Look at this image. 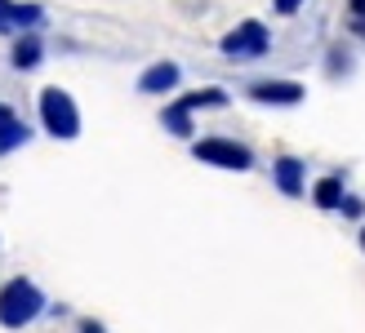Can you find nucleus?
Wrapping results in <instances>:
<instances>
[{
    "instance_id": "nucleus-9",
    "label": "nucleus",
    "mask_w": 365,
    "mask_h": 333,
    "mask_svg": "<svg viewBox=\"0 0 365 333\" xmlns=\"http://www.w3.org/2000/svg\"><path fill=\"white\" fill-rule=\"evenodd\" d=\"M178 85V67L174 63H156L138 76V94H170V89Z\"/></svg>"
},
{
    "instance_id": "nucleus-4",
    "label": "nucleus",
    "mask_w": 365,
    "mask_h": 333,
    "mask_svg": "<svg viewBox=\"0 0 365 333\" xmlns=\"http://www.w3.org/2000/svg\"><path fill=\"white\" fill-rule=\"evenodd\" d=\"M267 45H272V31L263 27V23H236V31H227L223 41H218V49L227 53L232 63H254V58H263L267 53Z\"/></svg>"
},
{
    "instance_id": "nucleus-15",
    "label": "nucleus",
    "mask_w": 365,
    "mask_h": 333,
    "mask_svg": "<svg viewBox=\"0 0 365 333\" xmlns=\"http://www.w3.org/2000/svg\"><path fill=\"white\" fill-rule=\"evenodd\" d=\"M348 9H352L356 18H365V0H348Z\"/></svg>"
},
{
    "instance_id": "nucleus-8",
    "label": "nucleus",
    "mask_w": 365,
    "mask_h": 333,
    "mask_svg": "<svg viewBox=\"0 0 365 333\" xmlns=\"http://www.w3.org/2000/svg\"><path fill=\"white\" fill-rule=\"evenodd\" d=\"M27 138H31V129H27L23 120H18V116H14V111H9L5 102H0V156L18 152V147H23Z\"/></svg>"
},
{
    "instance_id": "nucleus-12",
    "label": "nucleus",
    "mask_w": 365,
    "mask_h": 333,
    "mask_svg": "<svg viewBox=\"0 0 365 333\" xmlns=\"http://www.w3.org/2000/svg\"><path fill=\"white\" fill-rule=\"evenodd\" d=\"M312 200H317V209H339V205H343V178H339V174L321 178L317 191H312Z\"/></svg>"
},
{
    "instance_id": "nucleus-3",
    "label": "nucleus",
    "mask_w": 365,
    "mask_h": 333,
    "mask_svg": "<svg viewBox=\"0 0 365 333\" xmlns=\"http://www.w3.org/2000/svg\"><path fill=\"white\" fill-rule=\"evenodd\" d=\"M41 125L49 129L53 138H63V142H71L81 134V111H76V102H71V94L67 89H45L41 94Z\"/></svg>"
},
{
    "instance_id": "nucleus-1",
    "label": "nucleus",
    "mask_w": 365,
    "mask_h": 333,
    "mask_svg": "<svg viewBox=\"0 0 365 333\" xmlns=\"http://www.w3.org/2000/svg\"><path fill=\"white\" fill-rule=\"evenodd\" d=\"M41 311H45V293L36 289L27 275H18V280H9L0 289V324L5 329H23L41 316Z\"/></svg>"
},
{
    "instance_id": "nucleus-7",
    "label": "nucleus",
    "mask_w": 365,
    "mask_h": 333,
    "mask_svg": "<svg viewBox=\"0 0 365 333\" xmlns=\"http://www.w3.org/2000/svg\"><path fill=\"white\" fill-rule=\"evenodd\" d=\"M45 18L41 5H23V0H0V31H18V27H36Z\"/></svg>"
},
{
    "instance_id": "nucleus-10",
    "label": "nucleus",
    "mask_w": 365,
    "mask_h": 333,
    "mask_svg": "<svg viewBox=\"0 0 365 333\" xmlns=\"http://www.w3.org/2000/svg\"><path fill=\"white\" fill-rule=\"evenodd\" d=\"M272 174H277V187H281L285 196H303V160L281 156L277 164H272Z\"/></svg>"
},
{
    "instance_id": "nucleus-17",
    "label": "nucleus",
    "mask_w": 365,
    "mask_h": 333,
    "mask_svg": "<svg viewBox=\"0 0 365 333\" xmlns=\"http://www.w3.org/2000/svg\"><path fill=\"white\" fill-rule=\"evenodd\" d=\"M361 249H365V231H361Z\"/></svg>"
},
{
    "instance_id": "nucleus-13",
    "label": "nucleus",
    "mask_w": 365,
    "mask_h": 333,
    "mask_svg": "<svg viewBox=\"0 0 365 333\" xmlns=\"http://www.w3.org/2000/svg\"><path fill=\"white\" fill-rule=\"evenodd\" d=\"M339 209H343V213H348V218H361V213H365V205H361V200H356V196H343V205H339Z\"/></svg>"
},
{
    "instance_id": "nucleus-14",
    "label": "nucleus",
    "mask_w": 365,
    "mask_h": 333,
    "mask_svg": "<svg viewBox=\"0 0 365 333\" xmlns=\"http://www.w3.org/2000/svg\"><path fill=\"white\" fill-rule=\"evenodd\" d=\"M303 0H277V14H299Z\"/></svg>"
},
{
    "instance_id": "nucleus-11",
    "label": "nucleus",
    "mask_w": 365,
    "mask_h": 333,
    "mask_svg": "<svg viewBox=\"0 0 365 333\" xmlns=\"http://www.w3.org/2000/svg\"><path fill=\"white\" fill-rule=\"evenodd\" d=\"M41 41H36V36L27 31V36H18V45H14V67L18 71H31V67H41Z\"/></svg>"
},
{
    "instance_id": "nucleus-2",
    "label": "nucleus",
    "mask_w": 365,
    "mask_h": 333,
    "mask_svg": "<svg viewBox=\"0 0 365 333\" xmlns=\"http://www.w3.org/2000/svg\"><path fill=\"white\" fill-rule=\"evenodd\" d=\"M205 107H227V89L210 85V89H196V94L170 102L165 116H160V125H165L174 138H192V111H205Z\"/></svg>"
},
{
    "instance_id": "nucleus-16",
    "label": "nucleus",
    "mask_w": 365,
    "mask_h": 333,
    "mask_svg": "<svg viewBox=\"0 0 365 333\" xmlns=\"http://www.w3.org/2000/svg\"><path fill=\"white\" fill-rule=\"evenodd\" d=\"M81 333H107V329H103V324H94V320H85V324H81Z\"/></svg>"
},
{
    "instance_id": "nucleus-6",
    "label": "nucleus",
    "mask_w": 365,
    "mask_h": 333,
    "mask_svg": "<svg viewBox=\"0 0 365 333\" xmlns=\"http://www.w3.org/2000/svg\"><path fill=\"white\" fill-rule=\"evenodd\" d=\"M307 89L299 80H259L250 85V98L254 102H272V107H299Z\"/></svg>"
},
{
    "instance_id": "nucleus-5",
    "label": "nucleus",
    "mask_w": 365,
    "mask_h": 333,
    "mask_svg": "<svg viewBox=\"0 0 365 333\" xmlns=\"http://www.w3.org/2000/svg\"><path fill=\"white\" fill-rule=\"evenodd\" d=\"M192 156H196L200 164H214V169H236V174L254 169V156H250V147L232 142V138H200V142L192 147Z\"/></svg>"
}]
</instances>
